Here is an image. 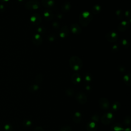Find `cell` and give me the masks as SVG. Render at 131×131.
Masks as SVG:
<instances>
[{"label": "cell", "instance_id": "cell-1", "mask_svg": "<svg viewBox=\"0 0 131 131\" xmlns=\"http://www.w3.org/2000/svg\"><path fill=\"white\" fill-rule=\"evenodd\" d=\"M69 65L71 68L75 71L81 70L83 66V63L80 58L76 56H72L69 61Z\"/></svg>", "mask_w": 131, "mask_h": 131}, {"label": "cell", "instance_id": "cell-2", "mask_svg": "<svg viewBox=\"0 0 131 131\" xmlns=\"http://www.w3.org/2000/svg\"><path fill=\"white\" fill-rule=\"evenodd\" d=\"M93 16L88 11H84L79 16V23L83 27H87L91 22Z\"/></svg>", "mask_w": 131, "mask_h": 131}, {"label": "cell", "instance_id": "cell-3", "mask_svg": "<svg viewBox=\"0 0 131 131\" xmlns=\"http://www.w3.org/2000/svg\"><path fill=\"white\" fill-rule=\"evenodd\" d=\"M41 6L40 2L38 0H30L25 4L26 8L29 10H35L38 9Z\"/></svg>", "mask_w": 131, "mask_h": 131}, {"label": "cell", "instance_id": "cell-4", "mask_svg": "<svg viewBox=\"0 0 131 131\" xmlns=\"http://www.w3.org/2000/svg\"><path fill=\"white\" fill-rule=\"evenodd\" d=\"M114 120V116L111 112H108L102 116L101 121L105 125H109L113 122Z\"/></svg>", "mask_w": 131, "mask_h": 131}, {"label": "cell", "instance_id": "cell-5", "mask_svg": "<svg viewBox=\"0 0 131 131\" xmlns=\"http://www.w3.org/2000/svg\"><path fill=\"white\" fill-rule=\"evenodd\" d=\"M106 38L109 42H115L117 41L118 36L117 33L114 31H109L107 33Z\"/></svg>", "mask_w": 131, "mask_h": 131}, {"label": "cell", "instance_id": "cell-6", "mask_svg": "<svg viewBox=\"0 0 131 131\" xmlns=\"http://www.w3.org/2000/svg\"><path fill=\"white\" fill-rule=\"evenodd\" d=\"M76 99L78 103L82 105L86 104L87 100L86 94L82 91H79L76 94Z\"/></svg>", "mask_w": 131, "mask_h": 131}, {"label": "cell", "instance_id": "cell-7", "mask_svg": "<svg viewBox=\"0 0 131 131\" xmlns=\"http://www.w3.org/2000/svg\"><path fill=\"white\" fill-rule=\"evenodd\" d=\"M98 104L100 108L104 110H107L110 108V103L106 98L103 97L100 98Z\"/></svg>", "mask_w": 131, "mask_h": 131}, {"label": "cell", "instance_id": "cell-8", "mask_svg": "<svg viewBox=\"0 0 131 131\" xmlns=\"http://www.w3.org/2000/svg\"><path fill=\"white\" fill-rule=\"evenodd\" d=\"M70 30L75 35L80 34L82 31L81 27L77 24H72L70 26Z\"/></svg>", "mask_w": 131, "mask_h": 131}, {"label": "cell", "instance_id": "cell-9", "mask_svg": "<svg viewBox=\"0 0 131 131\" xmlns=\"http://www.w3.org/2000/svg\"><path fill=\"white\" fill-rule=\"evenodd\" d=\"M30 21L34 25H38L41 22V16L39 14H34L31 16Z\"/></svg>", "mask_w": 131, "mask_h": 131}, {"label": "cell", "instance_id": "cell-10", "mask_svg": "<svg viewBox=\"0 0 131 131\" xmlns=\"http://www.w3.org/2000/svg\"><path fill=\"white\" fill-rule=\"evenodd\" d=\"M97 126L95 122L91 121L87 124L86 126V130L87 131H96Z\"/></svg>", "mask_w": 131, "mask_h": 131}, {"label": "cell", "instance_id": "cell-11", "mask_svg": "<svg viewBox=\"0 0 131 131\" xmlns=\"http://www.w3.org/2000/svg\"><path fill=\"white\" fill-rule=\"evenodd\" d=\"M32 41L36 46H40L42 43V39L41 36L39 34H34L32 37Z\"/></svg>", "mask_w": 131, "mask_h": 131}, {"label": "cell", "instance_id": "cell-12", "mask_svg": "<svg viewBox=\"0 0 131 131\" xmlns=\"http://www.w3.org/2000/svg\"><path fill=\"white\" fill-rule=\"evenodd\" d=\"M69 33V28L67 26H64L61 28V30L60 33V35L62 38H65L68 35Z\"/></svg>", "mask_w": 131, "mask_h": 131}, {"label": "cell", "instance_id": "cell-13", "mask_svg": "<svg viewBox=\"0 0 131 131\" xmlns=\"http://www.w3.org/2000/svg\"><path fill=\"white\" fill-rule=\"evenodd\" d=\"M82 114L79 112H75L72 116V119L76 123H79L82 121Z\"/></svg>", "mask_w": 131, "mask_h": 131}, {"label": "cell", "instance_id": "cell-14", "mask_svg": "<svg viewBox=\"0 0 131 131\" xmlns=\"http://www.w3.org/2000/svg\"><path fill=\"white\" fill-rule=\"evenodd\" d=\"M71 82L75 85L78 84L81 82V77L78 73H74L71 76Z\"/></svg>", "mask_w": 131, "mask_h": 131}, {"label": "cell", "instance_id": "cell-15", "mask_svg": "<svg viewBox=\"0 0 131 131\" xmlns=\"http://www.w3.org/2000/svg\"><path fill=\"white\" fill-rule=\"evenodd\" d=\"M42 5L46 8H50L52 7L54 5V0H42Z\"/></svg>", "mask_w": 131, "mask_h": 131}, {"label": "cell", "instance_id": "cell-16", "mask_svg": "<svg viewBox=\"0 0 131 131\" xmlns=\"http://www.w3.org/2000/svg\"><path fill=\"white\" fill-rule=\"evenodd\" d=\"M129 26L128 22L123 21L119 25L118 29L120 31H125L127 29Z\"/></svg>", "mask_w": 131, "mask_h": 131}, {"label": "cell", "instance_id": "cell-17", "mask_svg": "<svg viewBox=\"0 0 131 131\" xmlns=\"http://www.w3.org/2000/svg\"><path fill=\"white\" fill-rule=\"evenodd\" d=\"M124 129L119 123H115L111 128V131H123Z\"/></svg>", "mask_w": 131, "mask_h": 131}, {"label": "cell", "instance_id": "cell-18", "mask_svg": "<svg viewBox=\"0 0 131 131\" xmlns=\"http://www.w3.org/2000/svg\"><path fill=\"white\" fill-rule=\"evenodd\" d=\"M44 16L46 19L48 21L51 20L53 18V14L52 12V11H51L50 10H48L44 12Z\"/></svg>", "mask_w": 131, "mask_h": 131}, {"label": "cell", "instance_id": "cell-19", "mask_svg": "<svg viewBox=\"0 0 131 131\" xmlns=\"http://www.w3.org/2000/svg\"><path fill=\"white\" fill-rule=\"evenodd\" d=\"M101 7L99 5H97L94 6L92 7L91 11L93 14H97L101 11Z\"/></svg>", "mask_w": 131, "mask_h": 131}, {"label": "cell", "instance_id": "cell-20", "mask_svg": "<svg viewBox=\"0 0 131 131\" xmlns=\"http://www.w3.org/2000/svg\"><path fill=\"white\" fill-rule=\"evenodd\" d=\"M71 9V5L70 3H66L64 4L62 6V9L63 12H68Z\"/></svg>", "mask_w": 131, "mask_h": 131}, {"label": "cell", "instance_id": "cell-21", "mask_svg": "<svg viewBox=\"0 0 131 131\" xmlns=\"http://www.w3.org/2000/svg\"><path fill=\"white\" fill-rule=\"evenodd\" d=\"M39 89V87L38 85H33L30 86L29 88V91L30 92H33L38 91Z\"/></svg>", "mask_w": 131, "mask_h": 131}, {"label": "cell", "instance_id": "cell-22", "mask_svg": "<svg viewBox=\"0 0 131 131\" xmlns=\"http://www.w3.org/2000/svg\"><path fill=\"white\" fill-rule=\"evenodd\" d=\"M120 107V104L119 102H115L112 106V109L113 110L115 111H118Z\"/></svg>", "mask_w": 131, "mask_h": 131}, {"label": "cell", "instance_id": "cell-23", "mask_svg": "<svg viewBox=\"0 0 131 131\" xmlns=\"http://www.w3.org/2000/svg\"><path fill=\"white\" fill-rule=\"evenodd\" d=\"M43 81V76L42 74H39L36 76L35 78V82L36 83L38 84H40Z\"/></svg>", "mask_w": 131, "mask_h": 131}, {"label": "cell", "instance_id": "cell-24", "mask_svg": "<svg viewBox=\"0 0 131 131\" xmlns=\"http://www.w3.org/2000/svg\"><path fill=\"white\" fill-rule=\"evenodd\" d=\"M66 93L67 95L69 96H72L74 94V91L73 89H69L66 90Z\"/></svg>", "mask_w": 131, "mask_h": 131}, {"label": "cell", "instance_id": "cell-25", "mask_svg": "<svg viewBox=\"0 0 131 131\" xmlns=\"http://www.w3.org/2000/svg\"><path fill=\"white\" fill-rule=\"evenodd\" d=\"M123 80H124L125 82L127 84V85L130 86V84H131L130 77L129 75H125L124 76V77H123Z\"/></svg>", "mask_w": 131, "mask_h": 131}, {"label": "cell", "instance_id": "cell-26", "mask_svg": "<svg viewBox=\"0 0 131 131\" xmlns=\"http://www.w3.org/2000/svg\"><path fill=\"white\" fill-rule=\"evenodd\" d=\"M59 131H72V129L69 126H65L62 127Z\"/></svg>", "mask_w": 131, "mask_h": 131}, {"label": "cell", "instance_id": "cell-27", "mask_svg": "<svg viewBox=\"0 0 131 131\" xmlns=\"http://www.w3.org/2000/svg\"><path fill=\"white\" fill-rule=\"evenodd\" d=\"M99 119V115L97 114H95L93 115L92 116V119L93 120V121L94 122H98Z\"/></svg>", "mask_w": 131, "mask_h": 131}, {"label": "cell", "instance_id": "cell-28", "mask_svg": "<svg viewBox=\"0 0 131 131\" xmlns=\"http://www.w3.org/2000/svg\"><path fill=\"white\" fill-rule=\"evenodd\" d=\"M125 123L126 125H130L131 123V117L130 116H127L125 120Z\"/></svg>", "mask_w": 131, "mask_h": 131}, {"label": "cell", "instance_id": "cell-29", "mask_svg": "<svg viewBox=\"0 0 131 131\" xmlns=\"http://www.w3.org/2000/svg\"><path fill=\"white\" fill-rule=\"evenodd\" d=\"M33 131H44V130L41 127H36L35 128Z\"/></svg>", "mask_w": 131, "mask_h": 131}, {"label": "cell", "instance_id": "cell-30", "mask_svg": "<svg viewBox=\"0 0 131 131\" xmlns=\"http://www.w3.org/2000/svg\"><path fill=\"white\" fill-rule=\"evenodd\" d=\"M53 26L54 28H56V29H58L60 27V25L57 22H55L54 24H53Z\"/></svg>", "mask_w": 131, "mask_h": 131}, {"label": "cell", "instance_id": "cell-31", "mask_svg": "<svg viewBox=\"0 0 131 131\" xmlns=\"http://www.w3.org/2000/svg\"><path fill=\"white\" fill-rule=\"evenodd\" d=\"M85 79H86V81H88V82L91 81V76L90 75H86V76H85Z\"/></svg>", "mask_w": 131, "mask_h": 131}, {"label": "cell", "instance_id": "cell-32", "mask_svg": "<svg viewBox=\"0 0 131 131\" xmlns=\"http://www.w3.org/2000/svg\"><path fill=\"white\" fill-rule=\"evenodd\" d=\"M122 44L123 46H126L127 45V44H128V42H127V40H122Z\"/></svg>", "mask_w": 131, "mask_h": 131}, {"label": "cell", "instance_id": "cell-33", "mask_svg": "<svg viewBox=\"0 0 131 131\" xmlns=\"http://www.w3.org/2000/svg\"><path fill=\"white\" fill-rule=\"evenodd\" d=\"M31 124H32V122H31V121H30V120H27V121H26V122H25V125H26L27 126H30Z\"/></svg>", "mask_w": 131, "mask_h": 131}, {"label": "cell", "instance_id": "cell-34", "mask_svg": "<svg viewBox=\"0 0 131 131\" xmlns=\"http://www.w3.org/2000/svg\"><path fill=\"white\" fill-rule=\"evenodd\" d=\"M43 28L42 27H40V28H38V31L39 32H41V33H42V32H44L45 31L44 30H43Z\"/></svg>", "mask_w": 131, "mask_h": 131}, {"label": "cell", "instance_id": "cell-35", "mask_svg": "<svg viewBox=\"0 0 131 131\" xmlns=\"http://www.w3.org/2000/svg\"><path fill=\"white\" fill-rule=\"evenodd\" d=\"M124 131H131L130 128H126V129H124Z\"/></svg>", "mask_w": 131, "mask_h": 131}, {"label": "cell", "instance_id": "cell-36", "mask_svg": "<svg viewBox=\"0 0 131 131\" xmlns=\"http://www.w3.org/2000/svg\"><path fill=\"white\" fill-rule=\"evenodd\" d=\"M0 1L2 2H7L9 1V0H0Z\"/></svg>", "mask_w": 131, "mask_h": 131}, {"label": "cell", "instance_id": "cell-37", "mask_svg": "<svg viewBox=\"0 0 131 131\" xmlns=\"http://www.w3.org/2000/svg\"><path fill=\"white\" fill-rule=\"evenodd\" d=\"M86 88L87 89V90H90V87H89V86H87L86 87Z\"/></svg>", "mask_w": 131, "mask_h": 131}]
</instances>
